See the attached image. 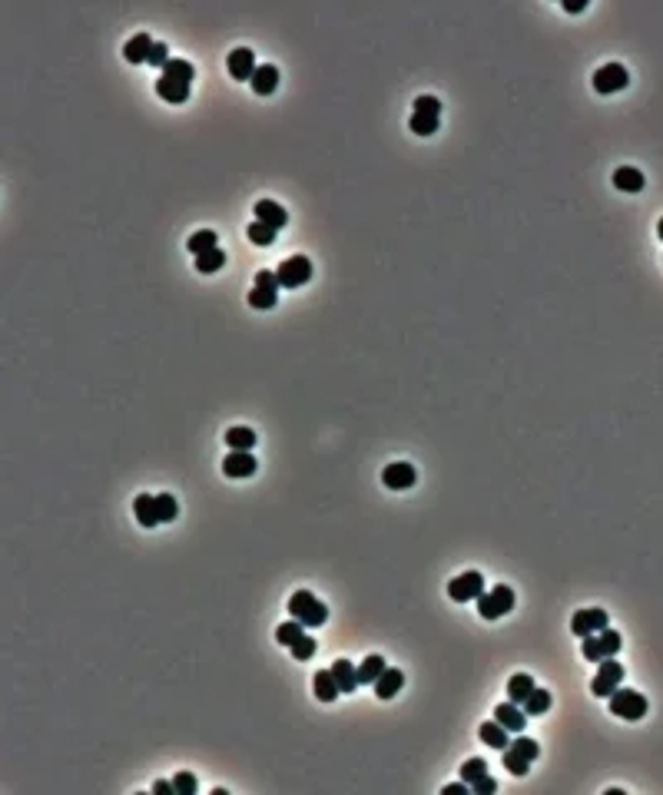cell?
I'll list each match as a JSON object with an SVG mask.
<instances>
[{"instance_id":"obj_1","label":"cell","mask_w":663,"mask_h":795,"mask_svg":"<svg viewBox=\"0 0 663 795\" xmlns=\"http://www.w3.org/2000/svg\"><path fill=\"white\" fill-rule=\"evenodd\" d=\"M289 616H292V620H302L306 626H322V623L328 620V610L316 593L299 590V593L289 597Z\"/></svg>"},{"instance_id":"obj_2","label":"cell","mask_w":663,"mask_h":795,"mask_svg":"<svg viewBox=\"0 0 663 795\" xmlns=\"http://www.w3.org/2000/svg\"><path fill=\"white\" fill-rule=\"evenodd\" d=\"M647 709H650V703H647V696L637 693V689H623V686H617V689L611 693V713L620 716L623 723H640L643 716H647Z\"/></svg>"},{"instance_id":"obj_3","label":"cell","mask_w":663,"mask_h":795,"mask_svg":"<svg viewBox=\"0 0 663 795\" xmlns=\"http://www.w3.org/2000/svg\"><path fill=\"white\" fill-rule=\"evenodd\" d=\"M511 610H514V590L504 587V583H498L491 593H481L478 597V613L484 620H501Z\"/></svg>"},{"instance_id":"obj_4","label":"cell","mask_w":663,"mask_h":795,"mask_svg":"<svg viewBox=\"0 0 663 795\" xmlns=\"http://www.w3.org/2000/svg\"><path fill=\"white\" fill-rule=\"evenodd\" d=\"M276 276H279V286L282 288L306 286L308 278H312V259L308 255H289L286 262H279Z\"/></svg>"},{"instance_id":"obj_5","label":"cell","mask_w":663,"mask_h":795,"mask_svg":"<svg viewBox=\"0 0 663 795\" xmlns=\"http://www.w3.org/2000/svg\"><path fill=\"white\" fill-rule=\"evenodd\" d=\"M617 653H620V633L617 630H601L584 636V656L591 662H601L607 656H617Z\"/></svg>"},{"instance_id":"obj_6","label":"cell","mask_w":663,"mask_h":795,"mask_svg":"<svg viewBox=\"0 0 663 795\" xmlns=\"http://www.w3.org/2000/svg\"><path fill=\"white\" fill-rule=\"evenodd\" d=\"M620 683H623V666L620 662H613V656H607V660H601V670H597V676L591 680V693L597 696V699H611V693Z\"/></svg>"},{"instance_id":"obj_7","label":"cell","mask_w":663,"mask_h":795,"mask_svg":"<svg viewBox=\"0 0 663 795\" xmlns=\"http://www.w3.org/2000/svg\"><path fill=\"white\" fill-rule=\"evenodd\" d=\"M627 83H630V73H627L623 63H603L601 70L594 73V90L601 93V96L627 90Z\"/></svg>"},{"instance_id":"obj_8","label":"cell","mask_w":663,"mask_h":795,"mask_svg":"<svg viewBox=\"0 0 663 795\" xmlns=\"http://www.w3.org/2000/svg\"><path fill=\"white\" fill-rule=\"evenodd\" d=\"M481 593H484V577L478 570H464L448 583V597L455 603H471V600H478Z\"/></svg>"},{"instance_id":"obj_9","label":"cell","mask_w":663,"mask_h":795,"mask_svg":"<svg viewBox=\"0 0 663 795\" xmlns=\"http://www.w3.org/2000/svg\"><path fill=\"white\" fill-rule=\"evenodd\" d=\"M255 470H259V461H255L252 451H229L223 458V474L233 480H243V478H252Z\"/></svg>"},{"instance_id":"obj_10","label":"cell","mask_w":663,"mask_h":795,"mask_svg":"<svg viewBox=\"0 0 663 795\" xmlns=\"http://www.w3.org/2000/svg\"><path fill=\"white\" fill-rule=\"evenodd\" d=\"M571 630L574 636H591V633H601L607 630V610H601V607H591V610H577L571 616Z\"/></svg>"},{"instance_id":"obj_11","label":"cell","mask_w":663,"mask_h":795,"mask_svg":"<svg viewBox=\"0 0 663 795\" xmlns=\"http://www.w3.org/2000/svg\"><path fill=\"white\" fill-rule=\"evenodd\" d=\"M381 480H385V487H391V490H408V487H415L418 470H415V464H408V461H395V464H388V468L381 470Z\"/></svg>"},{"instance_id":"obj_12","label":"cell","mask_w":663,"mask_h":795,"mask_svg":"<svg viewBox=\"0 0 663 795\" xmlns=\"http://www.w3.org/2000/svg\"><path fill=\"white\" fill-rule=\"evenodd\" d=\"M225 67L233 73V80H252L255 73V53L249 47H235L229 57H225Z\"/></svg>"},{"instance_id":"obj_13","label":"cell","mask_w":663,"mask_h":795,"mask_svg":"<svg viewBox=\"0 0 663 795\" xmlns=\"http://www.w3.org/2000/svg\"><path fill=\"white\" fill-rule=\"evenodd\" d=\"M494 719H498L508 733H524V726H528V713H524V706L518 703H501L494 709Z\"/></svg>"},{"instance_id":"obj_14","label":"cell","mask_w":663,"mask_h":795,"mask_svg":"<svg viewBox=\"0 0 663 795\" xmlns=\"http://www.w3.org/2000/svg\"><path fill=\"white\" fill-rule=\"evenodd\" d=\"M252 213H255V219H259V222L272 225L276 232L282 229V225H289V213H286V209H282L279 203H272V199H259Z\"/></svg>"},{"instance_id":"obj_15","label":"cell","mask_w":663,"mask_h":795,"mask_svg":"<svg viewBox=\"0 0 663 795\" xmlns=\"http://www.w3.org/2000/svg\"><path fill=\"white\" fill-rule=\"evenodd\" d=\"M249 86H252V93H259V96H269V93H276V86H279V67H272V63H262V67H255V73H252V80H249Z\"/></svg>"},{"instance_id":"obj_16","label":"cell","mask_w":663,"mask_h":795,"mask_svg":"<svg viewBox=\"0 0 663 795\" xmlns=\"http://www.w3.org/2000/svg\"><path fill=\"white\" fill-rule=\"evenodd\" d=\"M153 37L150 33H136V37H130L126 40V47H123V57L130 63H150V53H153Z\"/></svg>"},{"instance_id":"obj_17","label":"cell","mask_w":663,"mask_h":795,"mask_svg":"<svg viewBox=\"0 0 663 795\" xmlns=\"http://www.w3.org/2000/svg\"><path fill=\"white\" fill-rule=\"evenodd\" d=\"M312 693H316L318 703H335L338 699V683H335V673L332 670H318L316 680H312Z\"/></svg>"},{"instance_id":"obj_18","label":"cell","mask_w":663,"mask_h":795,"mask_svg":"<svg viewBox=\"0 0 663 795\" xmlns=\"http://www.w3.org/2000/svg\"><path fill=\"white\" fill-rule=\"evenodd\" d=\"M189 86H193V83L173 80V77H166V73L156 80V93H160L166 103H186L189 100Z\"/></svg>"},{"instance_id":"obj_19","label":"cell","mask_w":663,"mask_h":795,"mask_svg":"<svg viewBox=\"0 0 663 795\" xmlns=\"http://www.w3.org/2000/svg\"><path fill=\"white\" fill-rule=\"evenodd\" d=\"M133 514H136V520H140L143 527H156V524H163V520H160V504H156L153 494H140V497L133 500Z\"/></svg>"},{"instance_id":"obj_20","label":"cell","mask_w":663,"mask_h":795,"mask_svg":"<svg viewBox=\"0 0 663 795\" xmlns=\"http://www.w3.org/2000/svg\"><path fill=\"white\" fill-rule=\"evenodd\" d=\"M401 686H405V676H401V670L388 666L385 673L375 680V696H378V699H395Z\"/></svg>"},{"instance_id":"obj_21","label":"cell","mask_w":663,"mask_h":795,"mask_svg":"<svg viewBox=\"0 0 663 795\" xmlns=\"http://www.w3.org/2000/svg\"><path fill=\"white\" fill-rule=\"evenodd\" d=\"M332 673H335V683H338L342 693H355V686H358V666L355 662L335 660L332 662Z\"/></svg>"},{"instance_id":"obj_22","label":"cell","mask_w":663,"mask_h":795,"mask_svg":"<svg viewBox=\"0 0 663 795\" xmlns=\"http://www.w3.org/2000/svg\"><path fill=\"white\" fill-rule=\"evenodd\" d=\"M481 743H484V745H491V749H498V752H504V749L511 745L508 729H504V726H501L498 719H491V723H484V726H481Z\"/></svg>"},{"instance_id":"obj_23","label":"cell","mask_w":663,"mask_h":795,"mask_svg":"<svg viewBox=\"0 0 663 795\" xmlns=\"http://www.w3.org/2000/svg\"><path fill=\"white\" fill-rule=\"evenodd\" d=\"M613 186L620 189V193H640L643 189V173L637 166H620L617 173H613Z\"/></svg>"},{"instance_id":"obj_24","label":"cell","mask_w":663,"mask_h":795,"mask_svg":"<svg viewBox=\"0 0 663 795\" xmlns=\"http://www.w3.org/2000/svg\"><path fill=\"white\" fill-rule=\"evenodd\" d=\"M534 693V680H530V673H514L508 680V699L511 703H518L524 706V699Z\"/></svg>"},{"instance_id":"obj_25","label":"cell","mask_w":663,"mask_h":795,"mask_svg":"<svg viewBox=\"0 0 663 795\" xmlns=\"http://www.w3.org/2000/svg\"><path fill=\"white\" fill-rule=\"evenodd\" d=\"M255 431L252 428H243V424H235V428L225 431V444H229V451H252L255 448Z\"/></svg>"},{"instance_id":"obj_26","label":"cell","mask_w":663,"mask_h":795,"mask_svg":"<svg viewBox=\"0 0 663 795\" xmlns=\"http://www.w3.org/2000/svg\"><path fill=\"white\" fill-rule=\"evenodd\" d=\"M385 670H388L385 660H381L378 653H372V656H365V660L358 662V683H375Z\"/></svg>"},{"instance_id":"obj_27","label":"cell","mask_w":663,"mask_h":795,"mask_svg":"<svg viewBox=\"0 0 663 795\" xmlns=\"http://www.w3.org/2000/svg\"><path fill=\"white\" fill-rule=\"evenodd\" d=\"M186 249L193 255H203V252H213V249H219L216 245V232L213 229H199V232L189 235V242H186Z\"/></svg>"},{"instance_id":"obj_28","label":"cell","mask_w":663,"mask_h":795,"mask_svg":"<svg viewBox=\"0 0 663 795\" xmlns=\"http://www.w3.org/2000/svg\"><path fill=\"white\" fill-rule=\"evenodd\" d=\"M547 709H551V693L534 686V693L524 699V713H528V716H544Z\"/></svg>"},{"instance_id":"obj_29","label":"cell","mask_w":663,"mask_h":795,"mask_svg":"<svg viewBox=\"0 0 663 795\" xmlns=\"http://www.w3.org/2000/svg\"><path fill=\"white\" fill-rule=\"evenodd\" d=\"M223 265H225V252H223V249H213V252L196 255V269H199L203 276H213V272H219Z\"/></svg>"},{"instance_id":"obj_30","label":"cell","mask_w":663,"mask_h":795,"mask_svg":"<svg viewBox=\"0 0 663 795\" xmlns=\"http://www.w3.org/2000/svg\"><path fill=\"white\" fill-rule=\"evenodd\" d=\"M508 749H511L514 755H520L524 762H534V759H537V752H541V745L534 743V739H528V735H518V739H511Z\"/></svg>"},{"instance_id":"obj_31","label":"cell","mask_w":663,"mask_h":795,"mask_svg":"<svg viewBox=\"0 0 663 795\" xmlns=\"http://www.w3.org/2000/svg\"><path fill=\"white\" fill-rule=\"evenodd\" d=\"M299 636H306V623H302V620H286L276 630V640L282 643V646H292Z\"/></svg>"},{"instance_id":"obj_32","label":"cell","mask_w":663,"mask_h":795,"mask_svg":"<svg viewBox=\"0 0 663 795\" xmlns=\"http://www.w3.org/2000/svg\"><path fill=\"white\" fill-rule=\"evenodd\" d=\"M408 126H411V132H418V136H435V132H438V116H428V113H411Z\"/></svg>"},{"instance_id":"obj_33","label":"cell","mask_w":663,"mask_h":795,"mask_svg":"<svg viewBox=\"0 0 663 795\" xmlns=\"http://www.w3.org/2000/svg\"><path fill=\"white\" fill-rule=\"evenodd\" d=\"M245 235H249L255 245H265V249L276 242V229H272V225H265V222H259V219H255V222L245 229Z\"/></svg>"},{"instance_id":"obj_34","label":"cell","mask_w":663,"mask_h":795,"mask_svg":"<svg viewBox=\"0 0 663 795\" xmlns=\"http://www.w3.org/2000/svg\"><path fill=\"white\" fill-rule=\"evenodd\" d=\"M276 302H279V295L272 292V288H259V286H255L252 292H249V305L259 308V312H265V308H276Z\"/></svg>"},{"instance_id":"obj_35","label":"cell","mask_w":663,"mask_h":795,"mask_svg":"<svg viewBox=\"0 0 663 795\" xmlns=\"http://www.w3.org/2000/svg\"><path fill=\"white\" fill-rule=\"evenodd\" d=\"M166 77H173V80H183V83H193L196 70H193V63L189 60H169L166 63Z\"/></svg>"},{"instance_id":"obj_36","label":"cell","mask_w":663,"mask_h":795,"mask_svg":"<svg viewBox=\"0 0 663 795\" xmlns=\"http://www.w3.org/2000/svg\"><path fill=\"white\" fill-rule=\"evenodd\" d=\"M481 775H488V762H484V759H468V762L461 765V779H464V782H478Z\"/></svg>"},{"instance_id":"obj_37","label":"cell","mask_w":663,"mask_h":795,"mask_svg":"<svg viewBox=\"0 0 663 795\" xmlns=\"http://www.w3.org/2000/svg\"><path fill=\"white\" fill-rule=\"evenodd\" d=\"M156 504H160V520H163V524L176 520V514H179V504H176L173 494H160V497H156Z\"/></svg>"},{"instance_id":"obj_38","label":"cell","mask_w":663,"mask_h":795,"mask_svg":"<svg viewBox=\"0 0 663 795\" xmlns=\"http://www.w3.org/2000/svg\"><path fill=\"white\" fill-rule=\"evenodd\" d=\"M289 650H292V656H296V660H308V656L316 653V636H299Z\"/></svg>"},{"instance_id":"obj_39","label":"cell","mask_w":663,"mask_h":795,"mask_svg":"<svg viewBox=\"0 0 663 795\" xmlns=\"http://www.w3.org/2000/svg\"><path fill=\"white\" fill-rule=\"evenodd\" d=\"M173 785H176V795H196V789H199L193 772H179L173 779Z\"/></svg>"},{"instance_id":"obj_40","label":"cell","mask_w":663,"mask_h":795,"mask_svg":"<svg viewBox=\"0 0 663 795\" xmlns=\"http://www.w3.org/2000/svg\"><path fill=\"white\" fill-rule=\"evenodd\" d=\"M504 769H508L511 775H528L530 762H524V759H520V755H514V752H511V749H504Z\"/></svg>"},{"instance_id":"obj_41","label":"cell","mask_w":663,"mask_h":795,"mask_svg":"<svg viewBox=\"0 0 663 795\" xmlns=\"http://www.w3.org/2000/svg\"><path fill=\"white\" fill-rule=\"evenodd\" d=\"M415 113L441 116V100H438V96H418V100H415Z\"/></svg>"},{"instance_id":"obj_42","label":"cell","mask_w":663,"mask_h":795,"mask_svg":"<svg viewBox=\"0 0 663 795\" xmlns=\"http://www.w3.org/2000/svg\"><path fill=\"white\" fill-rule=\"evenodd\" d=\"M173 60V57H169V47H166L163 40L160 43H153V53H150V63H153V67H163L166 70V63Z\"/></svg>"},{"instance_id":"obj_43","label":"cell","mask_w":663,"mask_h":795,"mask_svg":"<svg viewBox=\"0 0 663 795\" xmlns=\"http://www.w3.org/2000/svg\"><path fill=\"white\" fill-rule=\"evenodd\" d=\"M255 286H259V288H272V292H276V288H282V286H279V276H276V272H269V269L255 272Z\"/></svg>"},{"instance_id":"obj_44","label":"cell","mask_w":663,"mask_h":795,"mask_svg":"<svg viewBox=\"0 0 663 795\" xmlns=\"http://www.w3.org/2000/svg\"><path fill=\"white\" fill-rule=\"evenodd\" d=\"M494 789H498V782H494V779H491V775H481L478 782L471 785V792H478V795H491V792H494Z\"/></svg>"},{"instance_id":"obj_45","label":"cell","mask_w":663,"mask_h":795,"mask_svg":"<svg viewBox=\"0 0 663 795\" xmlns=\"http://www.w3.org/2000/svg\"><path fill=\"white\" fill-rule=\"evenodd\" d=\"M471 789V782H464V779H461V782H455V785H445V789H441V795H461V792H468Z\"/></svg>"},{"instance_id":"obj_46","label":"cell","mask_w":663,"mask_h":795,"mask_svg":"<svg viewBox=\"0 0 663 795\" xmlns=\"http://www.w3.org/2000/svg\"><path fill=\"white\" fill-rule=\"evenodd\" d=\"M153 792H156V795H173V792H176V785H173V782H163V779H156V782H153Z\"/></svg>"},{"instance_id":"obj_47","label":"cell","mask_w":663,"mask_h":795,"mask_svg":"<svg viewBox=\"0 0 663 795\" xmlns=\"http://www.w3.org/2000/svg\"><path fill=\"white\" fill-rule=\"evenodd\" d=\"M564 11H567V13H581V11H587V0H567V4H564Z\"/></svg>"},{"instance_id":"obj_48","label":"cell","mask_w":663,"mask_h":795,"mask_svg":"<svg viewBox=\"0 0 663 795\" xmlns=\"http://www.w3.org/2000/svg\"><path fill=\"white\" fill-rule=\"evenodd\" d=\"M657 235H660V239H663V219H660V222H657Z\"/></svg>"}]
</instances>
